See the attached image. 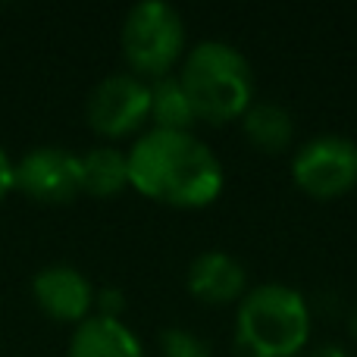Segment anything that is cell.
<instances>
[{
	"label": "cell",
	"instance_id": "9a60e30c",
	"mask_svg": "<svg viewBox=\"0 0 357 357\" xmlns=\"http://www.w3.org/2000/svg\"><path fill=\"white\" fill-rule=\"evenodd\" d=\"M94 304H98L100 317H116L119 320V310L126 307V295L119 289H100L94 291Z\"/></svg>",
	"mask_w": 357,
	"mask_h": 357
},
{
	"label": "cell",
	"instance_id": "4fadbf2b",
	"mask_svg": "<svg viewBox=\"0 0 357 357\" xmlns=\"http://www.w3.org/2000/svg\"><path fill=\"white\" fill-rule=\"evenodd\" d=\"M151 119L157 123V129L173 132H191V126L197 123L195 107H191L178 75H160L151 85Z\"/></svg>",
	"mask_w": 357,
	"mask_h": 357
},
{
	"label": "cell",
	"instance_id": "277c9868",
	"mask_svg": "<svg viewBox=\"0 0 357 357\" xmlns=\"http://www.w3.org/2000/svg\"><path fill=\"white\" fill-rule=\"evenodd\" d=\"M123 54L142 75H169L185 50V22L167 0H142L123 19Z\"/></svg>",
	"mask_w": 357,
	"mask_h": 357
},
{
	"label": "cell",
	"instance_id": "30bf717a",
	"mask_svg": "<svg viewBox=\"0 0 357 357\" xmlns=\"http://www.w3.org/2000/svg\"><path fill=\"white\" fill-rule=\"evenodd\" d=\"M69 357H144L138 335L116 317H85L69 339Z\"/></svg>",
	"mask_w": 357,
	"mask_h": 357
},
{
	"label": "cell",
	"instance_id": "9c48e42d",
	"mask_svg": "<svg viewBox=\"0 0 357 357\" xmlns=\"http://www.w3.org/2000/svg\"><path fill=\"white\" fill-rule=\"evenodd\" d=\"M188 291L204 304H229L245 295L248 273L232 254L201 251L188 264Z\"/></svg>",
	"mask_w": 357,
	"mask_h": 357
},
{
	"label": "cell",
	"instance_id": "ba28073f",
	"mask_svg": "<svg viewBox=\"0 0 357 357\" xmlns=\"http://www.w3.org/2000/svg\"><path fill=\"white\" fill-rule=\"evenodd\" d=\"M31 295H35L38 307L50 314L54 320L82 323L94 304V285L82 270L69 264H50L35 273L31 282Z\"/></svg>",
	"mask_w": 357,
	"mask_h": 357
},
{
	"label": "cell",
	"instance_id": "3957f363",
	"mask_svg": "<svg viewBox=\"0 0 357 357\" xmlns=\"http://www.w3.org/2000/svg\"><path fill=\"white\" fill-rule=\"evenodd\" d=\"M195 116L204 123H229L254 100V69L229 41H201L185 54L178 73Z\"/></svg>",
	"mask_w": 357,
	"mask_h": 357
},
{
	"label": "cell",
	"instance_id": "5b68a950",
	"mask_svg": "<svg viewBox=\"0 0 357 357\" xmlns=\"http://www.w3.org/2000/svg\"><path fill=\"white\" fill-rule=\"evenodd\" d=\"M291 176L310 197H339L357 185V142L345 135H317L295 151Z\"/></svg>",
	"mask_w": 357,
	"mask_h": 357
},
{
	"label": "cell",
	"instance_id": "7a4b0ae2",
	"mask_svg": "<svg viewBox=\"0 0 357 357\" xmlns=\"http://www.w3.org/2000/svg\"><path fill=\"white\" fill-rule=\"evenodd\" d=\"M310 307L291 285L266 282L251 289L235 317V357H295L307 345Z\"/></svg>",
	"mask_w": 357,
	"mask_h": 357
},
{
	"label": "cell",
	"instance_id": "ac0fdd59",
	"mask_svg": "<svg viewBox=\"0 0 357 357\" xmlns=\"http://www.w3.org/2000/svg\"><path fill=\"white\" fill-rule=\"evenodd\" d=\"M348 329H351V335H354V339H357V304H354L351 317H348Z\"/></svg>",
	"mask_w": 357,
	"mask_h": 357
},
{
	"label": "cell",
	"instance_id": "52a82bcc",
	"mask_svg": "<svg viewBox=\"0 0 357 357\" xmlns=\"http://www.w3.org/2000/svg\"><path fill=\"white\" fill-rule=\"evenodd\" d=\"M13 188L41 204H69L82 191V157L60 144L31 148L13 163Z\"/></svg>",
	"mask_w": 357,
	"mask_h": 357
},
{
	"label": "cell",
	"instance_id": "7c38bea8",
	"mask_svg": "<svg viewBox=\"0 0 357 357\" xmlns=\"http://www.w3.org/2000/svg\"><path fill=\"white\" fill-rule=\"evenodd\" d=\"M129 185V154L100 144L82 157V191L94 197H110Z\"/></svg>",
	"mask_w": 357,
	"mask_h": 357
},
{
	"label": "cell",
	"instance_id": "8992f818",
	"mask_svg": "<svg viewBox=\"0 0 357 357\" xmlns=\"http://www.w3.org/2000/svg\"><path fill=\"white\" fill-rule=\"evenodd\" d=\"M85 116L100 135H129L151 116V85L132 73H113L91 88Z\"/></svg>",
	"mask_w": 357,
	"mask_h": 357
},
{
	"label": "cell",
	"instance_id": "5bb4252c",
	"mask_svg": "<svg viewBox=\"0 0 357 357\" xmlns=\"http://www.w3.org/2000/svg\"><path fill=\"white\" fill-rule=\"evenodd\" d=\"M160 348L167 357H213L210 345L185 326H167L160 333Z\"/></svg>",
	"mask_w": 357,
	"mask_h": 357
},
{
	"label": "cell",
	"instance_id": "6da1fadb",
	"mask_svg": "<svg viewBox=\"0 0 357 357\" xmlns=\"http://www.w3.org/2000/svg\"><path fill=\"white\" fill-rule=\"evenodd\" d=\"M129 185L173 207H207L222 191V163L195 132L154 126L129 151Z\"/></svg>",
	"mask_w": 357,
	"mask_h": 357
},
{
	"label": "cell",
	"instance_id": "8fae6325",
	"mask_svg": "<svg viewBox=\"0 0 357 357\" xmlns=\"http://www.w3.org/2000/svg\"><path fill=\"white\" fill-rule=\"evenodd\" d=\"M241 129H245L248 142L257 151L266 154H279L291 144L295 135V119L276 100H251L248 110L241 113Z\"/></svg>",
	"mask_w": 357,
	"mask_h": 357
},
{
	"label": "cell",
	"instance_id": "2e32d148",
	"mask_svg": "<svg viewBox=\"0 0 357 357\" xmlns=\"http://www.w3.org/2000/svg\"><path fill=\"white\" fill-rule=\"evenodd\" d=\"M10 188H13V160L6 157V151L0 148V201L6 197Z\"/></svg>",
	"mask_w": 357,
	"mask_h": 357
},
{
	"label": "cell",
	"instance_id": "e0dca14e",
	"mask_svg": "<svg viewBox=\"0 0 357 357\" xmlns=\"http://www.w3.org/2000/svg\"><path fill=\"white\" fill-rule=\"evenodd\" d=\"M310 357H348V351L342 345H333V342H326V345H317Z\"/></svg>",
	"mask_w": 357,
	"mask_h": 357
}]
</instances>
